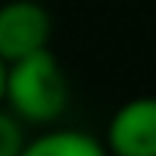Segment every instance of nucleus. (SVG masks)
Listing matches in <instances>:
<instances>
[{
    "mask_svg": "<svg viewBox=\"0 0 156 156\" xmlns=\"http://www.w3.org/2000/svg\"><path fill=\"white\" fill-rule=\"evenodd\" d=\"M67 76L49 49L6 64L3 104L28 126H52L67 110Z\"/></svg>",
    "mask_w": 156,
    "mask_h": 156,
    "instance_id": "nucleus-1",
    "label": "nucleus"
},
{
    "mask_svg": "<svg viewBox=\"0 0 156 156\" xmlns=\"http://www.w3.org/2000/svg\"><path fill=\"white\" fill-rule=\"evenodd\" d=\"M52 19L37 0H9L0 6V58L6 64L49 49Z\"/></svg>",
    "mask_w": 156,
    "mask_h": 156,
    "instance_id": "nucleus-2",
    "label": "nucleus"
},
{
    "mask_svg": "<svg viewBox=\"0 0 156 156\" xmlns=\"http://www.w3.org/2000/svg\"><path fill=\"white\" fill-rule=\"evenodd\" d=\"M104 147L110 156H156V95L126 101L107 122Z\"/></svg>",
    "mask_w": 156,
    "mask_h": 156,
    "instance_id": "nucleus-3",
    "label": "nucleus"
},
{
    "mask_svg": "<svg viewBox=\"0 0 156 156\" xmlns=\"http://www.w3.org/2000/svg\"><path fill=\"white\" fill-rule=\"evenodd\" d=\"M22 156H110L104 141L76 129H52L28 141Z\"/></svg>",
    "mask_w": 156,
    "mask_h": 156,
    "instance_id": "nucleus-4",
    "label": "nucleus"
},
{
    "mask_svg": "<svg viewBox=\"0 0 156 156\" xmlns=\"http://www.w3.org/2000/svg\"><path fill=\"white\" fill-rule=\"evenodd\" d=\"M25 144V122L0 104V156H22Z\"/></svg>",
    "mask_w": 156,
    "mask_h": 156,
    "instance_id": "nucleus-5",
    "label": "nucleus"
},
{
    "mask_svg": "<svg viewBox=\"0 0 156 156\" xmlns=\"http://www.w3.org/2000/svg\"><path fill=\"white\" fill-rule=\"evenodd\" d=\"M3 80H6V61L0 58V104H3Z\"/></svg>",
    "mask_w": 156,
    "mask_h": 156,
    "instance_id": "nucleus-6",
    "label": "nucleus"
}]
</instances>
